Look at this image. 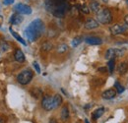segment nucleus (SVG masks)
<instances>
[{"label":"nucleus","instance_id":"f257e3e1","mask_svg":"<svg viewBox=\"0 0 128 123\" xmlns=\"http://www.w3.org/2000/svg\"><path fill=\"white\" fill-rule=\"evenodd\" d=\"M44 29L46 28L44 22L40 19H36L26 28L25 34L31 42H34L42 36V34L44 32Z\"/></svg>","mask_w":128,"mask_h":123},{"label":"nucleus","instance_id":"f03ea898","mask_svg":"<svg viewBox=\"0 0 128 123\" xmlns=\"http://www.w3.org/2000/svg\"><path fill=\"white\" fill-rule=\"evenodd\" d=\"M68 10H69V4L67 3V1L62 3H55V7L51 11V14L56 18H63Z\"/></svg>","mask_w":128,"mask_h":123},{"label":"nucleus","instance_id":"7ed1b4c3","mask_svg":"<svg viewBox=\"0 0 128 123\" xmlns=\"http://www.w3.org/2000/svg\"><path fill=\"white\" fill-rule=\"evenodd\" d=\"M96 17H98V22L100 24H110L112 21V14L110 10L108 8L100 9L96 13Z\"/></svg>","mask_w":128,"mask_h":123},{"label":"nucleus","instance_id":"20e7f679","mask_svg":"<svg viewBox=\"0 0 128 123\" xmlns=\"http://www.w3.org/2000/svg\"><path fill=\"white\" fill-rule=\"evenodd\" d=\"M32 77H34V73L31 69H26V70H23L17 77L18 82L21 84V85H28L31 81H32Z\"/></svg>","mask_w":128,"mask_h":123},{"label":"nucleus","instance_id":"39448f33","mask_svg":"<svg viewBox=\"0 0 128 123\" xmlns=\"http://www.w3.org/2000/svg\"><path fill=\"white\" fill-rule=\"evenodd\" d=\"M124 53L123 49H119V48H110L106 50V59H112V58H116V57H120L122 56Z\"/></svg>","mask_w":128,"mask_h":123},{"label":"nucleus","instance_id":"423d86ee","mask_svg":"<svg viewBox=\"0 0 128 123\" xmlns=\"http://www.w3.org/2000/svg\"><path fill=\"white\" fill-rule=\"evenodd\" d=\"M14 10L19 14H24V15H30L32 14V8L29 5L23 4V3H18L14 6Z\"/></svg>","mask_w":128,"mask_h":123},{"label":"nucleus","instance_id":"0eeeda50","mask_svg":"<svg viewBox=\"0 0 128 123\" xmlns=\"http://www.w3.org/2000/svg\"><path fill=\"white\" fill-rule=\"evenodd\" d=\"M42 108H44L46 111H50L52 109H54V102H53V98L49 96H44L42 98Z\"/></svg>","mask_w":128,"mask_h":123},{"label":"nucleus","instance_id":"6e6552de","mask_svg":"<svg viewBox=\"0 0 128 123\" xmlns=\"http://www.w3.org/2000/svg\"><path fill=\"white\" fill-rule=\"evenodd\" d=\"M110 32L113 36H117V34H124L126 32V29L124 26H121V25H113L112 27H110Z\"/></svg>","mask_w":128,"mask_h":123},{"label":"nucleus","instance_id":"1a4fd4ad","mask_svg":"<svg viewBox=\"0 0 128 123\" xmlns=\"http://www.w3.org/2000/svg\"><path fill=\"white\" fill-rule=\"evenodd\" d=\"M98 26H100L98 22L96 20H95V19H92V18L88 19V20L85 22V28H86L87 30H93V29H96Z\"/></svg>","mask_w":128,"mask_h":123},{"label":"nucleus","instance_id":"9d476101","mask_svg":"<svg viewBox=\"0 0 128 123\" xmlns=\"http://www.w3.org/2000/svg\"><path fill=\"white\" fill-rule=\"evenodd\" d=\"M85 42L90 44V46H100L102 44V38H98V36H89V38H85Z\"/></svg>","mask_w":128,"mask_h":123},{"label":"nucleus","instance_id":"9b49d317","mask_svg":"<svg viewBox=\"0 0 128 123\" xmlns=\"http://www.w3.org/2000/svg\"><path fill=\"white\" fill-rule=\"evenodd\" d=\"M116 94H117L116 90H114V89H108V90H106V91H104V92H102V96L104 100H112V98H113L116 96Z\"/></svg>","mask_w":128,"mask_h":123},{"label":"nucleus","instance_id":"f8f14e48","mask_svg":"<svg viewBox=\"0 0 128 123\" xmlns=\"http://www.w3.org/2000/svg\"><path fill=\"white\" fill-rule=\"evenodd\" d=\"M117 71L120 75H124L126 74V72L128 71V61H123L120 62L118 64V67H117Z\"/></svg>","mask_w":128,"mask_h":123},{"label":"nucleus","instance_id":"ddd939ff","mask_svg":"<svg viewBox=\"0 0 128 123\" xmlns=\"http://www.w3.org/2000/svg\"><path fill=\"white\" fill-rule=\"evenodd\" d=\"M23 22V17L21 16V14H13L10 18V24L12 25H19Z\"/></svg>","mask_w":128,"mask_h":123},{"label":"nucleus","instance_id":"4468645a","mask_svg":"<svg viewBox=\"0 0 128 123\" xmlns=\"http://www.w3.org/2000/svg\"><path fill=\"white\" fill-rule=\"evenodd\" d=\"M14 58L19 63H22V62L25 61V55H24V53L21 49H16V51L14 53Z\"/></svg>","mask_w":128,"mask_h":123},{"label":"nucleus","instance_id":"2eb2a0df","mask_svg":"<svg viewBox=\"0 0 128 123\" xmlns=\"http://www.w3.org/2000/svg\"><path fill=\"white\" fill-rule=\"evenodd\" d=\"M104 113V108H98V109H96V110L92 113V118H93L94 120H96V119H98Z\"/></svg>","mask_w":128,"mask_h":123},{"label":"nucleus","instance_id":"dca6fc26","mask_svg":"<svg viewBox=\"0 0 128 123\" xmlns=\"http://www.w3.org/2000/svg\"><path fill=\"white\" fill-rule=\"evenodd\" d=\"M60 116H61V120H62V121L68 120V118H69V109H68V106H65L62 108Z\"/></svg>","mask_w":128,"mask_h":123},{"label":"nucleus","instance_id":"f3484780","mask_svg":"<svg viewBox=\"0 0 128 123\" xmlns=\"http://www.w3.org/2000/svg\"><path fill=\"white\" fill-rule=\"evenodd\" d=\"M9 31H10V32H11V34H12V36H14V38H16L18 42H21V44H22L23 46H27V42H25V40H23V38H22L21 36H19V34H17L16 32L13 31V29H12L11 27L9 28Z\"/></svg>","mask_w":128,"mask_h":123},{"label":"nucleus","instance_id":"a211bd4d","mask_svg":"<svg viewBox=\"0 0 128 123\" xmlns=\"http://www.w3.org/2000/svg\"><path fill=\"white\" fill-rule=\"evenodd\" d=\"M31 94L34 98H40L42 96V90L40 88H32L31 90Z\"/></svg>","mask_w":128,"mask_h":123},{"label":"nucleus","instance_id":"6ab92c4d","mask_svg":"<svg viewBox=\"0 0 128 123\" xmlns=\"http://www.w3.org/2000/svg\"><path fill=\"white\" fill-rule=\"evenodd\" d=\"M90 9H91L93 12L98 13V12L100 10V3L96 2V1H92V2L90 3Z\"/></svg>","mask_w":128,"mask_h":123},{"label":"nucleus","instance_id":"aec40b11","mask_svg":"<svg viewBox=\"0 0 128 123\" xmlns=\"http://www.w3.org/2000/svg\"><path fill=\"white\" fill-rule=\"evenodd\" d=\"M53 102H54V108H57L58 106H60V104H62V98L60 94H55L53 96Z\"/></svg>","mask_w":128,"mask_h":123},{"label":"nucleus","instance_id":"412c9836","mask_svg":"<svg viewBox=\"0 0 128 123\" xmlns=\"http://www.w3.org/2000/svg\"><path fill=\"white\" fill-rule=\"evenodd\" d=\"M9 48H10V46H9V44H8L7 42H5V40H0V50H1V51H3V52L8 51Z\"/></svg>","mask_w":128,"mask_h":123},{"label":"nucleus","instance_id":"4be33fe9","mask_svg":"<svg viewBox=\"0 0 128 123\" xmlns=\"http://www.w3.org/2000/svg\"><path fill=\"white\" fill-rule=\"evenodd\" d=\"M114 66H115V58H112L110 59L108 62V72L112 74L113 73V70H114Z\"/></svg>","mask_w":128,"mask_h":123},{"label":"nucleus","instance_id":"5701e85b","mask_svg":"<svg viewBox=\"0 0 128 123\" xmlns=\"http://www.w3.org/2000/svg\"><path fill=\"white\" fill-rule=\"evenodd\" d=\"M82 42H83V38H82V36H76L75 38H73L71 44H72L73 47H76V46H79Z\"/></svg>","mask_w":128,"mask_h":123},{"label":"nucleus","instance_id":"b1692460","mask_svg":"<svg viewBox=\"0 0 128 123\" xmlns=\"http://www.w3.org/2000/svg\"><path fill=\"white\" fill-rule=\"evenodd\" d=\"M51 48H52V44L49 42L42 44V51H49Z\"/></svg>","mask_w":128,"mask_h":123},{"label":"nucleus","instance_id":"393cba45","mask_svg":"<svg viewBox=\"0 0 128 123\" xmlns=\"http://www.w3.org/2000/svg\"><path fill=\"white\" fill-rule=\"evenodd\" d=\"M114 87H115V90H116L117 94H121V92L124 91V87L119 82H115L114 83Z\"/></svg>","mask_w":128,"mask_h":123},{"label":"nucleus","instance_id":"a878e982","mask_svg":"<svg viewBox=\"0 0 128 123\" xmlns=\"http://www.w3.org/2000/svg\"><path fill=\"white\" fill-rule=\"evenodd\" d=\"M79 7H80L79 9H80V11L82 13H84V14H89V13H90V10H91V9H90L86 4H83V5H81Z\"/></svg>","mask_w":128,"mask_h":123},{"label":"nucleus","instance_id":"bb28decb","mask_svg":"<svg viewBox=\"0 0 128 123\" xmlns=\"http://www.w3.org/2000/svg\"><path fill=\"white\" fill-rule=\"evenodd\" d=\"M67 49H68L67 44H60V46L57 47V52H58V53H64V52L67 51Z\"/></svg>","mask_w":128,"mask_h":123},{"label":"nucleus","instance_id":"cd10ccee","mask_svg":"<svg viewBox=\"0 0 128 123\" xmlns=\"http://www.w3.org/2000/svg\"><path fill=\"white\" fill-rule=\"evenodd\" d=\"M32 66H34V69H36V73H38V74H40V65H38V62H34V63H32Z\"/></svg>","mask_w":128,"mask_h":123},{"label":"nucleus","instance_id":"c85d7f7f","mask_svg":"<svg viewBox=\"0 0 128 123\" xmlns=\"http://www.w3.org/2000/svg\"><path fill=\"white\" fill-rule=\"evenodd\" d=\"M14 1H15V0H3V3H4V5H10V4H12Z\"/></svg>","mask_w":128,"mask_h":123},{"label":"nucleus","instance_id":"c756f323","mask_svg":"<svg viewBox=\"0 0 128 123\" xmlns=\"http://www.w3.org/2000/svg\"><path fill=\"white\" fill-rule=\"evenodd\" d=\"M48 123H58V122H57V120H56L54 117H51V118L49 119V122Z\"/></svg>","mask_w":128,"mask_h":123},{"label":"nucleus","instance_id":"7c9ffc66","mask_svg":"<svg viewBox=\"0 0 128 123\" xmlns=\"http://www.w3.org/2000/svg\"><path fill=\"white\" fill-rule=\"evenodd\" d=\"M98 71H100V72H102V73H104L106 71H108L106 70V68H104V67H100V68H98Z\"/></svg>","mask_w":128,"mask_h":123},{"label":"nucleus","instance_id":"2f4dec72","mask_svg":"<svg viewBox=\"0 0 128 123\" xmlns=\"http://www.w3.org/2000/svg\"><path fill=\"white\" fill-rule=\"evenodd\" d=\"M124 22H125V24H126V26L128 27V15L125 16V18H124Z\"/></svg>","mask_w":128,"mask_h":123},{"label":"nucleus","instance_id":"473e14b6","mask_svg":"<svg viewBox=\"0 0 128 123\" xmlns=\"http://www.w3.org/2000/svg\"><path fill=\"white\" fill-rule=\"evenodd\" d=\"M0 123H4V119L2 116H0Z\"/></svg>","mask_w":128,"mask_h":123},{"label":"nucleus","instance_id":"72a5a7b5","mask_svg":"<svg viewBox=\"0 0 128 123\" xmlns=\"http://www.w3.org/2000/svg\"><path fill=\"white\" fill-rule=\"evenodd\" d=\"M85 123H90V122H89V120H88V119H85Z\"/></svg>","mask_w":128,"mask_h":123},{"label":"nucleus","instance_id":"f704fd0d","mask_svg":"<svg viewBox=\"0 0 128 123\" xmlns=\"http://www.w3.org/2000/svg\"><path fill=\"white\" fill-rule=\"evenodd\" d=\"M104 2H106H106H108V0H104Z\"/></svg>","mask_w":128,"mask_h":123},{"label":"nucleus","instance_id":"c9c22d12","mask_svg":"<svg viewBox=\"0 0 128 123\" xmlns=\"http://www.w3.org/2000/svg\"><path fill=\"white\" fill-rule=\"evenodd\" d=\"M126 4H127V6H128V0H126Z\"/></svg>","mask_w":128,"mask_h":123},{"label":"nucleus","instance_id":"e433bc0d","mask_svg":"<svg viewBox=\"0 0 128 123\" xmlns=\"http://www.w3.org/2000/svg\"><path fill=\"white\" fill-rule=\"evenodd\" d=\"M0 28H1V26H0Z\"/></svg>","mask_w":128,"mask_h":123}]
</instances>
